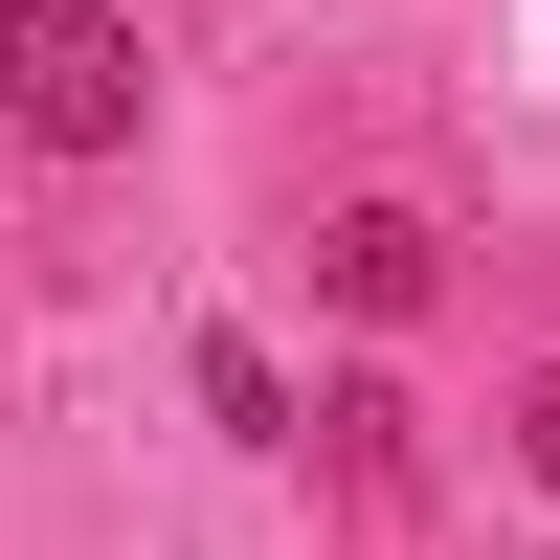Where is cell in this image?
Instances as JSON below:
<instances>
[{
  "instance_id": "obj_1",
  "label": "cell",
  "mask_w": 560,
  "mask_h": 560,
  "mask_svg": "<svg viewBox=\"0 0 560 560\" xmlns=\"http://www.w3.org/2000/svg\"><path fill=\"white\" fill-rule=\"evenodd\" d=\"M135 113H158V68L113 0H0V135L23 158H135Z\"/></svg>"
},
{
  "instance_id": "obj_2",
  "label": "cell",
  "mask_w": 560,
  "mask_h": 560,
  "mask_svg": "<svg viewBox=\"0 0 560 560\" xmlns=\"http://www.w3.org/2000/svg\"><path fill=\"white\" fill-rule=\"evenodd\" d=\"M314 292H337L359 337H404V314L448 292V224H427V202H337V224H314Z\"/></svg>"
},
{
  "instance_id": "obj_3",
  "label": "cell",
  "mask_w": 560,
  "mask_h": 560,
  "mask_svg": "<svg viewBox=\"0 0 560 560\" xmlns=\"http://www.w3.org/2000/svg\"><path fill=\"white\" fill-rule=\"evenodd\" d=\"M292 448L337 471V516H404V493H427V404H404V382H337V404H292Z\"/></svg>"
},
{
  "instance_id": "obj_4",
  "label": "cell",
  "mask_w": 560,
  "mask_h": 560,
  "mask_svg": "<svg viewBox=\"0 0 560 560\" xmlns=\"http://www.w3.org/2000/svg\"><path fill=\"white\" fill-rule=\"evenodd\" d=\"M202 427H247V448H292V382H269V337H202Z\"/></svg>"
},
{
  "instance_id": "obj_5",
  "label": "cell",
  "mask_w": 560,
  "mask_h": 560,
  "mask_svg": "<svg viewBox=\"0 0 560 560\" xmlns=\"http://www.w3.org/2000/svg\"><path fill=\"white\" fill-rule=\"evenodd\" d=\"M516 471L560 493V359H538V382H516Z\"/></svg>"
}]
</instances>
